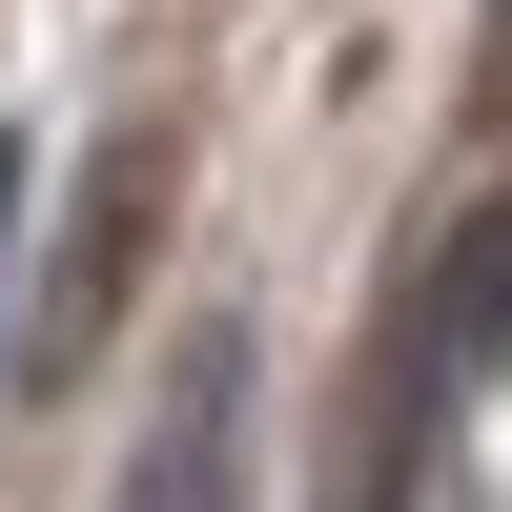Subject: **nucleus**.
<instances>
[{"mask_svg":"<svg viewBox=\"0 0 512 512\" xmlns=\"http://www.w3.org/2000/svg\"><path fill=\"white\" fill-rule=\"evenodd\" d=\"M21 185H41V144H0V267H21Z\"/></svg>","mask_w":512,"mask_h":512,"instance_id":"nucleus-2","label":"nucleus"},{"mask_svg":"<svg viewBox=\"0 0 512 512\" xmlns=\"http://www.w3.org/2000/svg\"><path fill=\"white\" fill-rule=\"evenodd\" d=\"M123 512H246V328H185L164 349V410L123 451Z\"/></svg>","mask_w":512,"mask_h":512,"instance_id":"nucleus-1","label":"nucleus"}]
</instances>
